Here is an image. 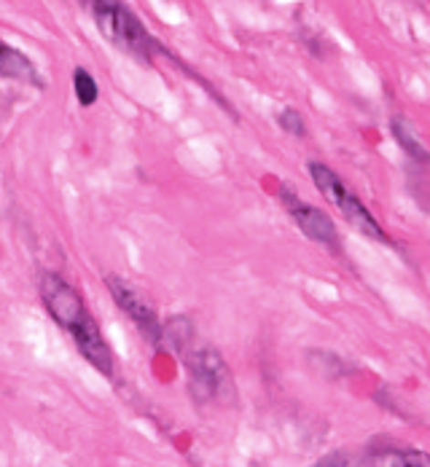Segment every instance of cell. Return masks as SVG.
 Here are the masks:
<instances>
[{
	"label": "cell",
	"instance_id": "8992f818",
	"mask_svg": "<svg viewBox=\"0 0 430 467\" xmlns=\"http://www.w3.org/2000/svg\"><path fill=\"white\" fill-rule=\"evenodd\" d=\"M280 199L286 202L288 213L293 218V223L304 232V236H309L312 242L329 247V250H339V232H336L334 221L315 204L309 202H301L293 191L283 188L280 191Z\"/></svg>",
	"mask_w": 430,
	"mask_h": 467
},
{
	"label": "cell",
	"instance_id": "9c48e42d",
	"mask_svg": "<svg viewBox=\"0 0 430 467\" xmlns=\"http://www.w3.org/2000/svg\"><path fill=\"white\" fill-rule=\"evenodd\" d=\"M358 465H390V467H428L430 460L425 454H420L417 449H369L363 460H358Z\"/></svg>",
	"mask_w": 430,
	"mask_h": 467
},
{
	"label": "cell",
	"instance_id": "5b68a950",
	"mask_svg": "<svg viewBox=\"0 0 430 467\" xmlns=\"http://www.w3.org/2000/svg\"><path fill=\"white\" fill-rule=\"evenodd\" d=\"M38 293H41V301H44V309L48 312V317L62 327V330H68V333L89 315L81 293L65 280V277H59L54 272L41 275Z\"/></svg>",
	"mask_w": 430,
	"mask_h": 467
},
{
	"label": "cell",
	"instance_id": "ba28073f",
	"mask_svg": "<svg viewBox=\"0 0 430 467\" xmlns=\"http://www.w3.org/2000/svg\"><path fill=\"white\" fill-rule=\"evenodd\" d=\"M0 78L22 81L36 89H44V78L38 76V67L33 65V59L22 54L19 48L8 47L5 41H0Z\"/></svg>",
	"mask_w": 430,
	"mask_h": 467
},
{
	"label": "cell",
	"instance_id": "30bf717a",
	"mask_svg": "<svg viewBox=\"0 0 430 467\" xmlns=\"http://www.w3.org/2000/svg\"><path fill=\"white\" fill-rule=\"evenodd\" d=\"M390 132H393V138L398 140V145L412 156V159H417V161H428V150H425V142L417 138V132H414V127L406 121V119H401V116H395L393 121H390Z\"/></svg>",
	"mask_w": 430,
	"mask_h": 467
},
{
	"label": "cell",
	"instance_id": "3957f363",
	"mask_svg": "<svg viewBox=\"0 0 430 467\" xmlns=\"http://www.w3.org/2000/svg\"><path fill=\"white\" fill-rule=\"evenodd\" d=\"M186 374H189V392L199 406L235 400V381L229 374V366L215 349L202 347L192 352L186 358Z\"/></svg>",
	"mask_w": 430,
	"mask_h": 467
},
{
	"label": "cell",
	"instance_id": "52a82bcc",
	"mask_svg": "<svg viewBox=\"0 0 430 467\" xmlns=\"http://www.w3.org/2000/svg\"><path fill=\"white\" fill-rule=\"evenodd\" d=\"M70 336L76 338V347H79V352L84 355V360L100 371L102 376H113L116 371V358H113V352H110V347H108V341H105V336H102V330L95 323V317L92 315H87L79 326L70 330Z\"/></svg>",
	"mask_w": 430,
	"mask_h": 467
},
{
	"label": "cell",
	"instance_id": "6da1fadb",
	"mask_svg": "<svg viewBox=\"0 0 430 467\" xmlns=\"http://www.w3.org/2000/svg\"><path fill=\"white\" fill-rule=\"evenodd\" d=\"M92 16H95L100 33L121 51L138 57L141 62H151L159 41L148 36L138 14L127 8L124 0H92Z\"/></svg>",
	"mask_w": 430,
	"mask_h": 467
},
{
	"label": "cell",
	"instance_id": "7a4b0ae2",
	"mask_svg": "<svg viewBox=\"0 0 430 467\" xmlns=\"http://www.w3.org/2000/svg\"><path fill=\"white\" fill-rule=\"evenodd\" d=\"M309 175H312V183L318 186V191L334 204L336 210L344 215V221L355 229V232H361L363 236H369V239H374V242H383V244H393V239L384 234V229L380 226V221L372 215V210L350 191V188L344 186L341 181H339V175H336L331 167H326L323 161H309Z\"/></svg>",
	"mask_w": 430,
	"mask_h": 467
},
{
	"label": "cell",
	"instance_id": "7c38bea8",
	"mask_svg": "<svg viewBox=\"0 0 430 467\" xmlns=\"http://www.w3.org/2000/svg\"><path fill=\"white\" fill-rule=\"evenodd\" d=\"M278 124L286 130L288 135H293V138H304L307 135V124H304L301 113L296 108H283V113L278 116Z\"/></svg>",
	"mask_w": 430,
	"mask_h": 467
},
{
	"label": "cell",
	"instance_id": "277c9868",
	"mask_svg": "<svg viewBox=\"0 0 430 467\" xmlns=\"http://www.w3.org/2000/svg\"><path fill=\"white\" fill-rule=\"evenodd\" d=\"M105 285L116 301V306L138 326V330L143 333V338L151 347H159V336H162V323H159V312L153 306V301L145 296L143 290L132 282L121 280L116 275H108Z\"/></svg>",
	"mask_w": 430,
	"mask_h": 467
},
{
	"label": "cell",
	"instance_id": "8fae6325",
	"mask_svg": "<svg viewBox=\"0 0 430 467\" xmlns=\"http://www.w3.org/2000/svg\"><path fill=\"white\" fill-rule=\"evenodd\" d=\"M73 89H76V99L81 108H92L100 97V89H97L95 76L84 67H76L73 70Z\"/></svg>",
	"mask_w": 430,
	"mask_h": 467
}]
</instances>
